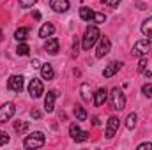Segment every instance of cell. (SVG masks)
Returning <instances> with one entry per match:
<instances>
[{
  "instance_id": "cell-25",
  "label": "cell",
  "mask_w": 152,
  "mask_h": 150,
  "mask_svg": "<svg viewBox=\"0 0 152 150\" xmlns=\"http://www.w3.org/2000/svg\"><path fill=\"white\" fill-rule=\"evenodd\" d=\"M81 97H83V101H88L90 99V95H88V85L87 83L81 85Z\"/></svg>"
},
{
  "instance_id": "cell-30",
  "label": "cell",
  "mask_w": 152,
  "mask_h": 150,
  "mask_svg": "<svg viewBox=\"0 0 152 150\" xmlns=\"http://www.w3.org/2000/svg\"><path fill=\"white\" fill-rule=\"evenodd\" d=\"M145 67H147V58H145V57H142V60H140V64H138V73H143V71H145Z\"/></svg>"
},
{
  "instance_id": "cell-29",
  "label": "cell",
  "mask_w": 152,
  "mask_h": 150,
  "mask_svg": "<svg viewBox=\"0 0 152 150\" xmlns=\"http://www.w3.org/2000/svg\"><path fill=\"white\" fill-rule=\"evenodd\" d=\"M9 143V134L5 131H0V145H5Z\"/></svg>"
},
{
  "instance_id": "cell-14",
  "label": "cell",
  "mask_w": 152,
  "mask_h": 150,
  "mask_svg": "<svg viewBox=\"0 0 152 150\" xmlns=\"http://www.w3.org/2000/svg\"><path fill=\"white\" fill-rule=\"evenodd\" d=\"M122 67V62H112V64H108L106 67H104V71H103V76L104 78H112L113 74L118 73V69Z\"/></svg>"
},
{
  "instance_id": "cell-7",
  "label": "cell",
  "mask_w": 152,
  "mask_h": 150,
  "mask_svg": "<svg viewBox=\"0 0 152 150\" xmlns=\"http://www.w3.org/2000/svg\"><path fill=\"white\" fill-rule=\"evenodd\" d=\"M69 134H71V138H73L75 141H87V140H88V133H87V131H81V129L78 127V124H71Z\"/></svg>"
},
{
  "instance_id": "cell-33",
  "label": "cell",
  "mask_w": 152,
  "mask_h": 150,
  "mask_svg": "<svg viewBox=\"0 0 152 150\" xmlns=\"http://www.w3.org/2000/svg\"><path fill=\"white\" fill-rule=\"evenodd\" d=\"M30 117H32V118H41V111H39V110H36V108H34V110H32V111H30Z\"/></svg>"
},
{
  "instance_id": "cell-28",
  "label": "cell",
  "mask_w": 152,
  "mask_h": 150,
  "mask_svg": "<svg viewBox=\"0 0 152 150\" xmlns=\"http://www.w3.org/2000/svg\"><path fill=\"white\" fill-rule=\"evenodd\" d=\"M36 2H37V0H20V5H21L23 9H28V7H32Z\"/></svg>"
},
{
  "instance_id": "cell-31",
  "label": "cell",
  "mask_w": 152,
  "mask_h": 150,
  "mask_svg": "<svg viewBox=\"0 0 152 150\" xmlns=\"http://www.w3.org/2000/svg\"><path fill=\"white\" fill-rule=\"evenodd\" d=\"M103 4H106V5H110V7H117L118 4H120V0H101Z\"/></svg>"
},
{
  "instance_id": "cell-24",
  "label": "cell",
  "mask_w": 152,
  "mask_h": 150,
  "mask_svg": "<svg viewBox=\"0 0 152 150\" xmlns=\"http://www.w3.org/2000/svg\"><path fill=\"white\" fill-rule=\"evenodd\" d=\"M75 115H76V118L80 120V122H83V120H87V111L81 108V106H76L75 108Z\"/></svg>"
},
{
  "instance_id": "cell-6",
  "label": "cell",
  "mask_w": 152,
  "mask_h": 150,
  "mask_svg": "<svg viewBox=\"0 0 152 150\" xmlns=\"http://www.w3.org/2000/svg\"><path fill=\"white\" fill-rule=\"evenodd\" d=\"M112 50V42L108 37H99V44H97V50H96V57L97 58H103L110 53Z\"/></svg>"
},
{
  "instance_id": "cell-5",
  "label": "cell",
  "mask_w": 152,
  "mask_h": 150,
  "mask_svg": "<svg viewBox=\"0 0 152 150\" xmlns=\"http://www.w3.org/2000/svg\"><path fill=\"white\" fill-rule=\"evenodd\" d=\"M14 113H16V108H14L12 103L2 104V106H0V124H5L7 120H11V118L14 117Z\"/></svg>"
},
{
  "instance_id": "cell-22",
  "label": "cell",
  "mask_w": 152,
  "mask_h": 150,
  "mask_svg": "<svg viewBox=\"0 0 152 150\" xmlns=\"http://www.w3.org/2000/svg\"><path fill=\"white\" fill-rule=\"evenodd\" d=\"M28 51H30V48H28V44H25V42H20L18 48H16V53H18L20 57H27Z\"/></svg>"
},
{
  "instance_id": "cell-3",
  "label": "cell",
  "mask_w": 152,
  "mask_h": 150,
  "mask_svg": "<svg viewBox=\"0 0 152 150\" xmlns=\"http://www.w3.org/2000/svg\"><path fill=\"white\" fill-rule=\"evenodd\" d=\"M44 141H46L44 134L41 131H36V133H32V134H28L25 138L23 145H25V149H41L44 145Z\"/></svg>"
},
{
  "instance_id": "cell-4",
  "label": "cell",
  "mask_w": 152,
  "mask_h": 150,
  "mask_svg": "<svg viewBox=\"0 0 152 150\" xmlns=\"http://www.w3.org/2000/svg\"><path fill=\"white\" fill-rule=\"evenodd\" d=\"M151 41H147V39H142V41H138V42H134V46H133V55L134 57H147V53L151 51Z\"/></svg>"
},
{
  "instance_id": "cell-13",
  "label": "cell",
  "mask_w": 152,
  "mask_h": 150,
  "mask_svg": "<svg viewBox=\"0 0 152 150\" xmlns=\"http://www.w3.org/2000/svg\"><path fill=\"white\" fill-rule=\"evenodd\" d=\"M50 7L55 12H66L69 9V0H51L50 2Z\"/></svg>"
},
{
  "instance_id": "cell-36",
  "label": "cell",
  "mask_w": 152,
  "mask_h": 150,
  "mask_svg": "<svg viewBox=\"0 0 152 150\" xmlns=\"http://www.w3.org/2000/svg\"><path fill=\"white\" fill-rule=\"evenodd\" d=\"M2 39H4V34H2V30H0V41H2Z\"/></svg>"
},
{
  "instance_id": "cell-17",
  "label": "cell",
  "mask_w": 152,
  "mask_h": 150,
  "mask_svg": "<svg viewBox=\"0 0 152 150\" xmlns=\"http://www.w3.org/2000/svg\"><path fill=\"white\" fill-rule=\"evenodd\" d=\"M41 76H42L44 79H53L55 71H53L51 64H42V66H41Z\"/></svg>"
},
{
  "instance_id": "cell-16",
  "label": "cell",
  "mask_w": 152,
  "mask_h": 150,
  "mask_svg": "<svg viewBox=\"0 0 152 150\" xmlns=\"http://www.w3.org/2000/svg\"><path fill=\"white\" fill-rule=\"evenodd\" d=\"M53 32H55V25H51V23H44V25L39 28V37L48 39L50 36H53Z\"/></svg>"
},
{
  "instance_id": "cell-34",
  "label": "cell",
  "mask_w": 152,
  "mask_h": 150,
  "mask_svg": "<svg viewBox=\"0 0 152 150\" xmlns=\"http://www.w3.org/2000/svg\"><path fill=\"white\" fill-rule=\"evenodd\" d=\"M30 66H32V67H34V69H39V67H41V62H39L37 58H34V60H32V64H30Z\"/></svg>"
},
{
  "instance_id": "cell-15",
  "label": "cell",
  "mask_w": 152,
  "mask_h": 150,
  "mask_svg": "<svg viewBox=\"0 0 152 150\" xmlns=\"http://www.w3.org/2000/svg\"><path fill=\"white\" fill-rule=\"evenodd\" d=\"M106 97H108L106 88H99V90L94 94V104H96V106H103L104 101H106Z\"/></svg>"
},
{
  "instance_id": "cell-20",
  "label": "cell",
  "mask_w": 152,
  "mask_h": 150,
  "mask_svg": "<svg viewBox=\"0 0 152 150\" xmlns=\"http://www.w3.org/2000/svg\"><path fill=\"white\" fill-rule=\"evenodd\" d=\"M27 36H28V28H27V27H20V28L14 32V39H16L18 42H23V41L27 39Z\"/></svg>"
},
{
  "instance_id": "cell-32",
  "label": "cell",
  "mask_w": 152,
  "mask_h": 150,
  "mask_svg": "<svg viewBox=\"0 0 152 150\" xmlns=\"http://www.w3.org/2000/svg\"><path fill=\"white\" fill-rule=\"evenodd\" d=\"M138 150H152V143H142V145H138Z\"/></svg>"
},
{
  "instance_id": "cell-26",
  "label": "cell",
  "mask_w": 152,
  "mask_h": 150,
  "mask_svg": "<svg viewBox=\"0 0 152 150\" xmlns=\"http://www.w3.org/2000/svg\"><path fill=\"white\" fill-rule=\"evenodd\" d=\"M142 92H143V95L152 97V85H151V83H145V85L142 87Z\"/></svg>"
},
{
  "instance_id": "cell-18",
  "label": "cell",
  "mask_w": 152,
  "mask_h": 150,
  "mask_svg": "<svg viewBox=\"0 0 152 150\" xmlns=\"http://www.w3.org/2000/svg\"><path fill=\"white\" fill-rule=\"evenodd\" d=\"M94 14H96V12H94L90 7H81V9H80V18H81L83 21H92V20H94Z\"/></svg>"
},
{
  "instance_id": "cell-9",
  "label": "cell",
  "mask_w": 152,
  "mask_h": 150,
  "mask_svg": "<svg viewBox=\"0 0 152 150\" xmlns=\"http://www.w3.org/2000/svg\"><path fill=\"white\" fill-rule=\"evenodd\" d=\"M7 87L12 92H21L23 90V76H18V74L11 76L9 81H7Z\"/></svg>"
},
{
  "instance_id": "cell-21",
  "label": "cell",
  "mask_w": 152,
  "mask_h": 150,
  "mask_svg": "<svg viewBox=\"0 0 152 150\" xmlns=\"http://www.w3.org/2000/svg\"><path fill=\"white\" fill-rule=\"evenodd\" d=\"M126 127H127L129 131L136 127V113H129V115H127V118H126Z\"/></svg>"
},
{
  "instance_id": "cell-12",
  "label": "cell",
  "mask_w": 152,
  "mask_h": 150,
  "mask_svg": "<svg viewBox=\"0 0 152 150\" xmlns=\"http://www.w3.org/2000/svg\"><path fill=\"white\" fill-rule=\"evenodd\" d=\"M118 118L117 117H110L108 118V124H106V138H113L115 133L118 131Z\"/></svg>"
},
{
  "instance_id": "cell-1",
  "label": "cell",
  "mask_w": 152,
  "mask_h": 150,
  "mask_svg": "<svg viewBox=\"0 0 152 150\" xmlns=\"http://www.w3.org/2000/svg\"><path fill=\"white\" fill-rule=\"evenodd\" d=\"M99 37H101L99 28H97V27H88V28L85 30L83 37H81V46H83V50H90L92 46H96V42L99 41Z\"/></svg>"
},
{
  "instance_id": "cell-35",
  "label": "cell",
  "mask_w": 152,
  "mask_h": 150,
  "mask_svg": "<svg viewBox=\"0 0 152 150\" xmlns=\"http://www.w3.org/2000/svg\"><path fill=\"white\" fill-rule=\"evenodd\" d=\"M143 74H145V78H151L152 73H151V71H143Z\"/></svg>"
},
{
  "instance_id": "cell-23",
  "label": "cell",
  "mask_w": 152,
  "mask_h": 150,
  "mask_svg": "<svg viewBox=\"0 0 152 150\" xmlns=\"http://www.w3.org/2000/svg\"><path fill=\"white\" fill-rule=\"evenodd\" d=\"M27 129H28V124L27 122H23V120H18V122H14V131L16 133H27Z\"/></svg>"
},
{
  "instance_id": "cell-19",
  "label": "cell",
  "mask_w": 152,
  "mask_h": 150,
  "mask_svg": "<svg viewBox=\"0 0 152 150\" xmlns=\"http://www.w3.org/2000/svg\"><path fill=\"white\" fill-rule=\"evenodd\" d=\"M142 34L145 37H152V18H147L143 23H142Z\"/></svg>"
},
{
  "instance_id": "cell-10",
  "label": "cell",
  "mask_w": 152,
  "mask_h": 150,
  "mask_svg": "<svg viewBox=\"0 0 152 150\" xmlns=\"http://www.w3.org/2000/svg\"><path fill=\"white\" fill-rule=\"evenodd\" d=\"M58 50H60V42H58V39L57 37H50L46 42H44V51H46V53H50V55H57Z\"/></svg>"
},
{
  "instance_id": "cell-27",
  "label": "cell",
  "mask_w": 152,
  "mask_h": 150,
  "mask_svg": "<svg viewBox=\"0 0 152 150\" xmlns=\"http://www.w3.org/2000/svg\"><path fill=\"white\" fill-rule=\"evenodd\" d=\"M104 20H106V16H104V14H101V12H96V14H94V20H92V23H104Z\"/></svg>"
},
{
  "instance_id": "cell-2",
  "label": "cell",
  "mask_w": 152,
  "mask_h": 150,
  "mask_svg": "<svg viewBox=\"0 0 152 150\" xmlns=\"http://www.w3.org/2000/svg\"><path fill=\"white\" fill-rule=\"evenodd\" d=\"M110 101H112V108L117 110V111H122V110L126 108V95H124V92H122L118 87L112 88V92H110Z\"/></svg>"
},
{
  "instance_id": "cell-11",
  "label": "cell",
  "mask_w": 152,
  "mask_h": 150,
  "mask_svg": "<svg viewBox=\"0 0 152 150\" xmlns=\"http://www.w3.org/2000/svg\"><path fill=\"white\" fill-rule=\"evenodd\" d=\"M57 90H50L48 92V95L44 97V110L48 113H51L53 110H55V99H57Z\"/></svg>"
},
{
  "instance_id": "cell-8",
  "label": "cell",
  "mask_w": 152,
  "mask_h": 150,
  "mask_svg": "<svg viewBox=\"0 0 152 150\" xmlns=\"http://www.w3.org/2000/svg\"><path fill=\"white\" fill-rule=\"evenodd\" d=\"M42 92H44V87H42V83H41V79L37 78H34L30 83H28V94L32 95V97H41L42 95Z\"/></svg>"
}]
</instances>
